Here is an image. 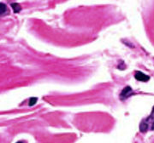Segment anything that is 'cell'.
Wrapping results in <instances>:
<instances>
[{"instance_id": "1", "label": "cell", "mask_w": 154, "mask_h": 143, "mask_svg": "<svg viewBox=\"0 0 154 143\" xmlns=\"http://www.w3.org/2000/svg\"><path fill=\"white\" fill-rule=\"evenodd\" d=\"M134 93H133L132 88L130 87V86H127V87H125L122 89V91L120 94V98H121V100H125V99L130 97Z\"/></svg>"}, {"instance_id": "2", "label": "cell", "mask_w": 154, "mask_h": 143, "mask_svg": "<svg viewBox=\"0 0 154 143\" xmlns=\"http://www.w3.org/2000/svg\"><path fill=\"white\" fill-rule=\"evenodd\" d=\"M134 78L137 81H140V82H147L150 79V77L145 73H143L142 72H136L134 74Z\"/></svg>"}, {"instance_id": "3", "label": "cell", "mask_w": 154, "mask_h": 143, "mask_svg": "<svg viewBox=\"0 0 154 143\" xmlns=\"http://www.w3.org/2000/svg\"><path fill=\"white\" fill-rule=\"evenodd\" d=\"M0 14H1V16H6V15L9 14L8 7L4 3H1L0 4Z\"/></svg>"}, {"instance_id": "4", "label": "cell", "mask_w": 154, "mask_h": 143, "mask_svg": "<svg viewBox=\"0 0 154 143\" xmlns=\"http://www.w3.org/2000/svg\"><path fill=\"white\" fill-rule=\"evenodd\" d=\"M147 129H148V122L146 120H143L141 123H140V132H142V133H145L147 131Z\"/></svg>"}, {"instance_id": "5", "label": "cell", "mask_w": 154, "mask_h": 143, "mask_svg": "<svg viewBox=\"0 0 154 143\" xmlns=\"http://www.w3.org/2000/svg\"><path fill=\"white\" fill-rule=\"evenodd\" d=\"M10 6H11V8L13 9V10H14V12L16 14V13H19L22 10V7H21V5L18 3H12L10 4Z\"/></svg>"}, {"instance_id": "6", "label": "cell", "mask_w": 154, "mask_h": 143, "mask_svg": "<svg viewBox=\"0 0 154 143\" xmlns=\"http://www.w3.org/2000/svg\"><path fill=\"white\" fill-rule=\"evenodd\" d=\"M37 101H38V98H37V97H32V98H30V100H29L28 105H29L30 107H33V106H34V105L36 104Z\"/></svg>"}, {"instance_id": "7", "label": "cell", "mask_w": 154, "mask_h": 143, "mask_svg": "<svg viewBox=\"0 0 154 143\" xmlns=\"http://www.w3.org/2000/svg\"><path fill=\"white\" fill-rule=\"evenodd\" d=\"M146 121H147V122H151V123H153L154 122V107L153 108V111H152L151 115L146 119Z\"/></svg>"}, {"instance_id": "8", "label": "cell", "mask_w": 154, "mask_h": 143, "mask_svg": "<svg viewBox=\"0 0 154 143\" xmlns=\"http://www.w3.org/2000/svg\"><path fill=\"white\" fill-rule=\"evenodd\" d=\"M152 129H153V130H154V122L153 123H152Z\"/></svg>"}, {"instance_id": "9", "label": "cell", "mask_w": 154, "mask_h": 143, "mask_svg": "<svg viewBox=\"0 0 154 143\" xmlns=\"http://www.w3.org/2000/svg\"><path fill=\"white\" fill-rule=\"evenodd\" d=\"M16 143H24V142H16Z\"/></svg>"}]
</instances>
